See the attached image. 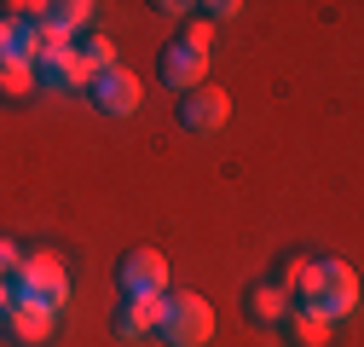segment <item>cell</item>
<instances>
[{
  "instance_id": "8fae6325",
  "label": "cell",
  "mask_w": 364,
  "mask_h": 347,
  "mask_svg": "<svg viewBox=\"0 0 364 347\" xmlns=\"http://www.w3.org/2000/svg\"><path fill=\"white\" fill-rule=\"evenodd\" d=\"M289 336H295V347H336V324L318 313V307H289Z\"/></svg>"
},
{
  "instance_id": "e0dca14e",
  "label": "cell",
  "mask_w": 364,
  "mask_h": 347,
  "mask_svg": "<svg viewBox=\"0 0 364 347\" xmlns=\"http://www.w3.org/2000/svg\"><path fill=\"white\" fill-rule=\"evenodd\" d=\"M18 267H23V249H18L12 237H0V278L12 284V278H18Z\"/></svg>"
},
{
  "instance_id": "6da1fadb",
  "label": "cell",
  "mask_w": 364,
  "mask_h": 347,
  "mask_svg": "<svg viewBox=\"0 0 364 347\" xmlns=\"http://www.w3.org/2000/svg\"><path fill=\"white\" fill-rule=\"evenodd\" d=\"M12 289H18V301H41V307L64 313V301H70V272H64V260H58L53 249H29L23 267H18V278H12Z\"/></svg>"
},
{
  "instance_id": "5b68a950",
  "label": "cell",
  "mask_w": 364,
  "mask_h": 347,
  "mask_svg": "<svg viewBox=\"0 0 364 347\" xmlns=\"http://www.w3.org/2000/svg\"><path fill=\"white\" fill-rule=\"evenodd\" d=\"M139 99H145L139 75H127L122 64L105 70V75H93V105H99L105 116H133V110H139Z\"/></svg>"
},
{
  "instance_id": "3957f363",
  "label": "cell",
  "mask_w": 364,
  "mask_h": 347,
  "mask_svg": "<svg viewBox=\"0 0 364 347\" xmlns=\"http://www.w3.org/2000/svg\"><path fill=\"white\" fill-rule=\"evenodd\" d=\"M306 307H318L330 324H341L358 307V272L347 267V260H318V295L306 301Z\"/></svg>"
},
{
  "instance_id": "ba28073f",
  "label": "cell",
  "mask_w": 364,
  "mask_h": 347,
  "mask_svg": "<svg viewBox=\"0 0 364 347\" xmlns=\"http://www.w3.org/2000/svg\"><path fill=\"white\" fill-rule=\"evenodd\" d=\"M203 75H208V53H191L186 41H173L168 58H162V81L173 87V93H197Z\"/></svg>"
},
{
  "instance_id": "30bf717a",
  "label": "cell",
  "mask_w": 364,
  "mask_h": 347,
  "mask_svg": "<svg viewBox=\"0 0 364 347\" xmlns=\"http://www.w3.org/2000/svg\"><path fill=\"white\" fill-rule=\"evenodd\" d=\"M35 75H47V87H58V93H81V87H93V70H87V58H81L75 47L53 53V58L41 64Z\"/></svg>"
},
{
  "instance_id": "8992f818",
  "label": "cell",
  "mask_w": 364,
  "mask_h": 347,
  "mask_svg": "<svg viewBox=\"0 0 364 347\" xmlns=\"http://www.w3.org/2000/svg\"><path fill=\"white\" fill-rule=\"evenodd\" d=\"M179 116H186V127H191V134H220V127H225V116H232V99H225L220 87H197V93H186Z\"/></svg>"
},
{
  "instance_id": "9a60e30c",
  "label": "cell",
  "mask_w": 364,
  "mask_h": 347,
  "mask_svg": "<svg viewBox=\"0 0 364 347\" xmlns=\"http://www.w3.org/2000/svg\"><path fill=\"white\" fill-rule=\"evenodd\" d=\"M81 58H87V70H93V75L116 70V41H110V35H93V41L81 47Z\"/></svg>"
},
{
  "instance_id": "52a82bcc",
  "label": "cell",
  "mask_w": 364,
  "mask_h": 347,
  "mask_svg": "<svg viewBox=\"0 0 364 347\" xmlns=\"http://www.w3.org/2000/svg\"><path fill=\"white\" fill-rule=\"evenodd\" d=\"M53 324H58V313L41 307V301H18V307L6 313V336L23 341V347H47L53 341Z\"/></svg>"
},
{
  "instance_id": "7c38bea8",
  "label": "cell",
  "mask_w": 364,
  "mask_h": 347,
  "mask_svg": "<svg viewBox=\"0 0 364 347\" xmlns=\"http://www.w3.org/2000/svg\"><path fill=\"white\" fill-rule=\"evenodd\" d=\"M278 289L295 301V307H306V301L318 295V260H312V255H295V260H284V278H278Z\"/></svg>"
},
{
  "instance_id": "44dd1931",
  "label": "cell",
  "mask_w": 364,
  "mask_h": 347,
  "mask_svg": "<svg viewBox=\"0 0 364 347\" xmlns=\"http://www.w3.org/2000/svg\"><path fill=\"white\" fill-rule=\"evenodd\" d=\"M12 307H18V289H12L6 278H0V313H12Z\"/></svg>"
},
{
  "instance_id": "ac0fdd59",
  "label": "cell",
  "mask_w": 364,
  "mask_h": 347,
  "mask_svg": "<svg viewBox=\"0 0 364 347\" xmlns=\"http://www.w3.org/2000/svg\"><path fill=\"white\" fill-rule=\"evenodd\" d=\"M186 47H191V53H208V47H214V23H208V18H197V23L186 29Z\"/></svg>"
},
{
  "instance_id": "2e32d148",
  "label": "cell",
  "mask_w": 364,
  "mask_h": 347,
  "mask_svg": "<svg viewBox=\"0 0 364 347\" xmlns=\"http://www.w3.org/2000/svg\"><path fill=\"white\" fill-rule=\"evenodd\" d=\"M53 18H58V23L70 29V35H75V29L87 23V18H93V0H64V6H53Z\"/></svg>"
},
{
  "instance_id": "9c48e42d",
  "label": "cell",
  "mask_w": 364,
  "mask_h": 347,
  "mask_svg": "<svg viewBox=\"0 0 364 347\" xmlns=\"http://www.w3.org/2000/svg\"><path fill=\"white\" fill-rule=\"evenodd\" d=\"M162 307H168V295H133L127 307L116 313V336H122V341H145V336H156Z\"/></svg>"
},
{
  "instance_id": "277c9868",
  "label": "cell",
  "mask_w": 364,
  "mask_h": 347,
  "mask_svg": "<svg viewBox=\"0 0 364 347\" xmlns=\"http://www.w3.org/2000/svg\"><path fill=\"white\" fill-rule=\"evenodd\" d=\"M116 278H122L127 301H133V295H168V260H162L156 249H133V255H122Z\"/></svg>"
},
{
  "instance_id": "4fadbf2b",
  "label": "cell",
  "mask_w": 364,
  "mask_h": 347,
  "mask_svg": "<svg viewBox=\"0 0 364 347\" xmlns=\"http://www.w3.org/2000/svg\"><path fill=\"white\" fill-rule=\"evenodd\" d=\"M289 307H295V301H289L278 284H255V289H249V319H255V324H284Z\"/></svg>"
},
{
  "instance_id": "ffe728a7",
  "label": "cell",
  "mask_w": 364,
  "mask_h": 347,
  "mask_svg": "<svg viewBox=\"0 0 364 347\" xmlns=\"http://www.w3.org/2000/svg\"><path fill=\"white\" fill-rule=\"evenodd\" d=\"M203 12H208V23H214V18H237L243 6H237V0H214V6H203Z\"/></svg>"
},
{
  "instance_id": "5bb4252c",
  "label": "cell",
  "mask_w": 364,
  "mask_h": 347,
  "mask_svg": "<svg viewBox=\"0 0 364 347\" xmlns=\"http://www.w3.org/2000/svg\"><path fill=\"white\" fill-rule=\"evenodd\" d=\"M35 64H23V58H0V93L6 99H29L35 93Z\"/></svg>"
},
{
  "instance_id": "7a4b0ae2",
  "label": "cell",
  "mask_w": 364,
  "mask_h": 347,
  "mask_svg": "<svg viewBox=\"0 0 364 347\" xmlns=\"http://www.w3.org/2000/svg\"><path fill=\"white\" fill-rule=\"evenodd\" d=\"M156 336L168 347H208L214 341V307H208L203 295H168Z\"/></svg>"
},
{
  "instance_id": "d6986e66",
  "label": "cell",
  "mask_w": 364,
  "mask_h": 347,
  "mask_svg": "<svg viewBox=\"0 0 364 347\" xmlns=\"http://www.w3.org/2000/svg\"><path fill=\"white\" fill-rule=\"evenodd\" d=\"M18 18H0V58H12V47H18Z\"/></svg>"
}]
</instances>
